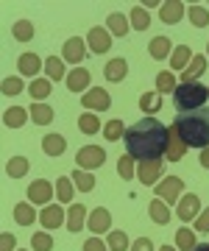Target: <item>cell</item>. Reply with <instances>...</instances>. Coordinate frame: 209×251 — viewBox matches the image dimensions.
Instances as JSON below:
<instances>
[{
	"label": "cell",
	"mask_w": 209,
	"mask_h": 251,
	"mask_svg": "<svg viewBox=\"0 0 209 251\" xmlns=\"http://www.w3.org/2000/svg\"><path fill=\"white\" fill-rule=\"evenodd\" d=\"M126 153H131L139 162H156L167 153V143H170V128H164L162 120L156 117H142L126 128Z\"/></svg>",
	"instance_id": "1"
},
{
	"label": "cell",
	"mask_w": 209,
	"mask_h": 251,
	"mask_svg": "<svg viewBox=\"0 0 209 251\" xmlns=\"http://www.w3.org/2000/svg\"><path fill=\"white\" fill-rule=\"evenodd\" d=\"M173 131L182 137L187 148H209V109H195V112H182L173 120Z\"/></svg>",
	"instance_id": "2"
},
{
	"label": "cell",
	"mask_w": 209,
	"mask_h": 251,
	"mask_svg": "<svg viewBox=\"0 0 209 251\" xmlns=\"http://www.w3.org/2000/svg\"><path fill=\"white\" fill-rule=\"evenodd\" d=\"M209 98V87L198 84V81H192V84H179L176 92H173V103L179 109V115L182 112H195V109H204Z\"/></svg>",
	"instance_id": "3"
},
{
	"label": "cell",
	"mask_w": 209,
	"mask_h": 251,
	"mask_svg": "<svg viewBox=\"0 0 209 251\" xmlns=\"http://www.w3.org/2000/svg\"><path fill=\"white\" fill-rule=\"evenodd\" d=\"M75 162H78V171H95L106 162V151L100 145H84L81 151L75 153Z\"/></svg>",
	"instance_id": "4"
},
{
	"label": "cell",
	"mask_w": 209,
	"mask_h": 251,
	"mask_svg": "<svg viewBox=\"0 0 209 251\" xmlns=\"http://www.w3.org/2000/svg\"><path fill=\"white\" fill-rule=\"evenodd\" d=\"M81 103L84 109H95V112H106V109L112 106V98L106 90H100V87H92V90H87L81 95Z\"/></svg>",
	"instance_id": "5"
},
{
	"label": "cell",
	"mask_w": 209,
	"mask_h": 251,
	"mask_svg": "<svg viewBox=\"0 0 209 251\" xmlns=\"http://www.w3.org/2000/svg\"><path fill=\"white\" fill-rule=\"evenodd\" d=\"M87 45H90V53H106L112 48V34L106 28H90Z\"/></svg>",
	"instance_id": "6"
},
{
	"label": "cell",
	"mask_w": 209,
	"mask_h": 251,
	"mask_svg": "<svg viewBox=\"0 0 209 251\" xmlns=\"http://www.w3.org/2000/svg\"><path fill=\"white\" fill-rule=\"evenodd\" d=\"M182 187H184V181L182 179H176V176H167V179L162 181V184H156V196L162 198V201H176V198L182 196Z\"/></svg>",
	"instance_id": "7"
},
{
	"label": "cell",
	"mask_w": 209,
	"mask_h": 251,
	"mask_svg": "<svg viewBox=\"0 0 209 251\" xmlns=\"http://www.w3.org/2000/svg\"><path fill=\"white\" fill-rule=\"evenodd\" d=\"M198 209H201V201L195 193H187V196H182V201H179V209H176V215H179V221H192V218L198 215Z\"/></svg>",
	"instance_id": "8"
},
{
	"label": "cell",
	"mask_w": 209,
	"mask_h": 251,
	"mask_svg": "<svg viewBox=\"0 0 209 251\" xmlns=\"http://www.w3.org/2000/svg\"><path fill=\"white\" fill-rule=\"evenodd\" d=\"M162 159H156V162H139V171H137V176H139V181L142 184H156V179L162 176Z\"/></svg>",
	"instance_id": "9"
},
{
	"label": "cell",
	"mask_w": 209,
	"mask_h": 251,
	"mask_svg": "<svg viewBox=\"0 0 209 251\" xmlns=\"http://www.w3.org/2000/svg\"><path fill=\"white\" fill-rule=\"evenodd\" d=\"M50 196H53V187L45 179H37L34 184H28V198L34 204H50Z\"/></svg>",
	"instance_id": "10"
},
{
	"label": "cell",
	"mask_w": 209,
	"mask_h": 251,
	"mask_svg": "<svg viewBox=\"0 0 209 251\" xmlns=\"http://www.w3.org/2000/svg\"><path fill=\"white\" fill-rule=\"evenodd\" d=\"M84 39L81 36H70L67 42H64V53H62V59L64 62H73V64H78L84 59Z\"/></svg>",
	"instance_id": "11"
},
{
	"label": "cell",
	"mask_w": 209,
	"mask_h": 251,
	"mask_svg": "<svg viewBox=\"0 0 209 251\" xmlns=\"http://www.w3.org/2000/svg\"><path fill=\"white\" fill-rule=\"evenodd\" d=\"M67 90L70 92H84V90H92L90 87V73L84 67H75V70L67 73Z\"/></svg>",
	"instance_id": "12"
},
{
	"label": "cell",
	"mask_w": 209,
	"mask_h": 251,
	"mask_svg": "<svg viewBox=\"0 0 209 251\" xmlns=\"http://www.w3.org/2000/svg\"><path fill=\"white\" fill-rule=\"evenodd\" d=\"M87 226H90L95 234L100 232H106L112 226V215H109V209H103V206H98V209H92L90 212V221H87Z\"/></svg>",
	"instance_id": "13"
},
{
	"label": "cell",
	"mask_w": 209,
	"mask_h": 251,
	"mask_svg": "<svg viewBox=\"0 0 209 251\" xmlns=\"http://www.w3.org/2000/svg\"><path fill=\"white\" fill-rule=\"evenodd\" d=\"M159 17H162V23H167V25L179 23V20L184 17V3H179V0H167V3H162Z\"/></svg>",
	"instance_id": "14"
},
{
	"label": "cell",
	"mask_w": 209,
	"mask_h": 251,
	"mask_svg": "<svg viewBox=\"0 0 209 251\" xmlns=\"http://www.w3.org/2000/svg\"><path fill=\"white\" fill-rule=\"evenodd\" d=\"M64 221V209L62 206H45L42 212H39V224L45 226V229H59Z\"/></svg>",
	"instance_id": "15"
},
{
	"label": "cell",
	"mask_w": 209,
	"mask_h": 251,
	"mask_svg": "<svg viewBox=\"0 0 209 251\" xmlns=\"http://www.w3.org/2000/svg\"><path fill=\"white\" fill-rule=\"evenodd\" d=\"M207 70V56H195L190 64H187V70L182 73V84H192V81H198Z\"/></svg>",
	"instance_id": "16"
},
{
	"label": "cell",
	"mask_w": 209,
	"mask_h": 251,
	"mask_svg": "<svg viewBox=\"0 0 209 251\" xmlns=\"http://www.w3.org/2000/svg\"><path fill=\"white\" fill-rule=\"evenodd\" d=\"M84 221H90L84 204H73V206H70V212H67V229H70V232H81Z\"/></svg>",
	"instance_id": "17"
},
{
	"label": "cell",
	"mask_w": 209,
	"mask_h": 251,
	"mask_svg": "<svg viewBox=\"0 0 209 251\" xmlns=\"http://www.w3.org/2000/svg\"><path fill=\"white\" fill-rule=\"evenodd\" d=\"M126 73H128L126 59H112V62L103 67V75H106V81H115V84L126 78Z\"/></svg>",
	"instance_id": "18"
},
{
	"label": "cell",
	"mask_w": 209,
	"mask_h": 251,
	"mask_svg": "<svg viewBox=\"0 0 209 251\" xmlns=\"http://www.w3.org/2000/svg\"><path fill=\"white\" fill-rule=\"evenodd\" d=\"M148 215H151V221L159 226H164L167 221H170V209H167V204H164L162 198H154L151 201V206H148Z\"/></svg>",
	"instance_id": "19"
},
{
	"label": "cell",
	"mask_w": 209,
	"mask_h": 251,
	"mask_svg": "<svg viewBox=\"0 0 209 251\" xmlns=\"http://www.w3.org/2000/svg\"><path fill=\"white\" fill-rule=\"evenodd\" d=\"M64 148H67V140H64L62 134H47L45 140H42V151H45L47 156H62Z\"/></svg>",
	"instance_id": "20"
},
{
	"label": "cell",
	"mask_w": 209,
	"mask_h": 251,
	"mask_svg": "<svg viewBox=\"0 0 209 251\" xmlns=\"http://www.w3.org/2000/svg\"><path fill=\"white\" fill-rule=\"evenodd\" d=\"M17 67H20L23 75H37L39 67H45V62H39L37 53H23L20 56V62H17Z\"/></svg>",
	"instance_id": "21"
},
{
	"label": "cell",
	"mask_w": 209,
	"mask_h": 251,
	"mask_svg": "<svg viewBox=\"0 0 209 251\" xmlns=\"http://www.w3.org/2000/svg\"><path fill=\"white\" fill-rule=\"evenodd\" d=\"M184 153H187V145H184L182 137L170 128V143H167V153H164V156H167V162H179Z\"/></svg>",
	"instance_id": "22"
},
{
	"label": "cell",
	"mask_w": 209,
	"mask_h": 251,
	"mask_svg": "<svg viewBox=\"0 0 209 251\" xmlns=\"http://www.w3.org/2000/svg\"><path fill=\"white\" fill-rule=\"evenodd\" d=\"M190 62H192V50L187 45L173 48V56H170V67H173V70H184Z\"/></svg>",
	"instance_id": "23"
},
{
	"label": "cell",
	"mask_w": 209,
	"mask_h": 251,
	"mask_svg": "<svg viewBox=\"0 0 209 251\" xmlns=\"http://www.w3.org/2000/svg\"><path fill=\"white\" fill-rule=\"evenodd\" d=\"M45 73L50 81H62V75H67V70H64V59H59V56H47L45 59Z\"/></svg>",
	"instance_id": "24"
},
{
	"label": "cell",
	"mask_w": 209,
	"mask_h": 251,
	"mask_svg": "<svg viewBox=\"0 0 209 251\" xmlns=\"http://www.w3.org/2000/svg\"><path fill=\"white\" fill-rule=\"evenodd\" d=\"M148 50H151V56H154V59H167V56H170V50H173V45H170V39H167V36H156V39H151Z\"/></svg>",
	"instance_id": "25"
},
{
	"label": "cell",
	"mask_w": 209,
	"mask_h": 251,
	"mask_svg": "<svg viewBox=\"0 0 209 251\" xmlns=\"http://www.w3.org/2000/svg\"><path fill=\"white\" fill-rule=\"evenodd\" d=\"M14 221H17L20 226H31L34 221H37V212H34V206L25 204V201H23V204H17V206H14Z\"/></svg>",
	"instance_id": "26"
},
{
	"label": "cell",
	"mask_w": 209,
	"mask_h": 251,
	"mask_svg": "<svg viewBox=\"0 0 209 251\" xmlns=\"http://www.w3.org/2000/svg\"><path fill=\"white\" fill-rule=\"evenodd\" d=\"M106 25H109V31H112L115 36H126V34H128V17H126V14H120V11L109 14Z\"/></svg>",
	"instance_id": "27"
},
{
	"label": "cell",
	"mask_w": 209,
	"mask_h": 251,
	"mask_svg": "<svg viewBox=\"0 0 209 251\" xmlns=\"http://www.w3.org/2000/svg\"><path fill=\"white\" fill-rule=\"evenodd\" d=\"M139 109H142V112H145L148 117H154L156 112L162 109V98H159L156 92H145V95L139 98Z\"/></svg>",
	"instance_id": "28"
},
{
	"label": "cell",
	"mask_w": 209,
	"mask_h": 251,
	"mask_svg": "<svg viewBox=\"0 0 209 251\" xmlns=\"http://www.w3.org/2000/svg\"><path fill=\"white\" fill-rule=\"evenodd\" d=\"M128 20H131V28H137V31H145V28L151 25V14H148L142 6H134L131 14H128Z\"/></svg>",
	"instance_id": "29"
},
{
	"label": "cell",
	"mask_w": 209,
	"mask_h": 251,
	"mask_svg": "<svg viewBox=\"0 0 209 251\" xmlns=\"http://www.w3.org/2000/svg\"><path fill=\"white\" fill-rule=\"evenodd\" d=\"M31 120L37 126H47L53 120V109L47 106V103H37V106H31Z\"/></svg>",
	"instance_id": "30"
},
{
	"label": "cell",
	"mask_w": 209,
	"mask_h": 251,
	"mask_svg": "<svg viewBox=\"0 0 209 251\" xmlns=\"http://www.w3.org/2000/svg\"><path fill=\"white\" fill-rule=\"evenodd\" d=\"M11 34H14L17 42H31V39H34V25H31L28 20H17L14 28H11Z\"/></svg>",
	"instance_id": "31"
},
{
	"label": "cell",
	"mask_w": 209,
	"mask_h": 251,
	"mask_svg": "<svg viewBox=\"0 0 209 251\" xmlns=\"http://www.w3.org/2000/svg\"><path fill=\"white\" fill-rule=\"evenodd\" d=\"M25 109H20V106H11L6 109V115H3V123L9 126V128H20V126L25 123Z\"/></svg>",
	"instance_id": "32"
},
{
	"label": "cell",
	"mask_w": 209,
	"mask_h": 251,
	"mask_svg": "<svg viewBox=\"0 0 209 251\" xmlns=\"http://www.w3.org/2000/svg\"><path fill=\"white\" fill-rule=\"evenodd\" d=\"M28 92H31V98H37V103H39V100H45L47 95H50V81H47V78H37V81H31Z\"/></svg>",
	"instance_id": "33"
},
{
	"label": "cell",
	"mask_w": 209,
	"mask_h": 251,
	"mask_svg": "<svg viewBox=\"0 0 209 251\" xmlns=\"http://www.w3.org/2000/svg\"><path fill=\"white\" fill-rule=\"evenodd\" d=\"M78 128H81L84 134H98L100 131V120L92 112H84L81 117H78Z\"/></svg>",
	"instance_id": "34"
},
{
	"label": "cell",
	"mask_w": 209,
	"mask_h": 251,
	"mask_svg": "<svg viewBox=\"0 0 209 251\" xmlns=\"http://www.w3.org/2000/svg\"><path fill=\"white\" fill-rule=\"evenodd\" d=\"M6 171H9L11 179H20V176H25V173H28V159H25V156H11L9 165H6Z\"/></svg>",
	"instance_id": "35"
},
{
	"label": "cell",
	"mask_w": 209,
	"mask_h": 251,
	"mask_svg": "<svg viewBox=\"0 0 209 251\" xmlns=\"http://www.w3.org/2000/svg\"><path fill=\"white\" fill-rule=\"evenodd\" d=\"M176 246L182 251H192L198 246V243H195V232H192V229H179V232H176Z\"/></svg>",
	"instance_id": "36"
},
{
	"label": "cell",
	"mask_w": 209,
	"mask_h": 251,
	"mask_svg": "<svg viewBox=\"0 0 209 251\" xmlns=\"http://www.w3.org/2000/svg\"><path fill=\"white\" fill-rule=\"evenodd\" d=\"M73 179H67V176H59V181H56V196H59V201H70L73 198Z\"/></svg>",
	"instance_id": "37"
},
{
	"label": "cell",
	"mask_w": 209,
	"mask_h": 251,
	"mask_svg": "<svg viewBox=\"0 0 209 251\" xmlns=\"http://www.w3.org/2000/svg\"><path fill=\"white\" fill-rule=\"evenodd\" d=\"M70 179H73V181H75V187L84 190V193H90V190L95 187V179H92V173H90V171H75Z\"/></svg>",
	"instance_id": "38"
},
{
	"label": "cell",
	"mask_w": 209,
	"mask_h": 251,
	"mask_svg": "<svg viewBox=\"0 0 209 251\" xmlns=\"http://www.w3.org/2000/svg\"><path fill=\"white\" fill-rule=\"evenodd\" d=\"M117 173H120V179H126V181L134 176V156L131 153H123L117 159Z\"/></svg>",
	"instance_id": "39"
},
{
	"label": "cell",
	"mask_w": 209,
	"mask_h": 251,
	"mask_svg": "<svg viewBox=\"0 0 209 251\" xmlns=\"http://www.w3.org/2000/svg\"><path fill=\"white\" fill-rule=\"evenodd\" d=\"M176 87H179V84H176L173 70L170 73H159V75H156V90H159V92H176Z\"/></svg>",
	"instance_id": "40"
},
{
	"label": "cell",
	"mask_w": 209,
	"mask_h": 251,
	"mask_svg": "<svg viewBox=\"0 0 209 251\" xmlns=\"http://www.w3.org/2000/svg\"><path fill=\"white\" fill-rule=\"evenodd\" d=\"M31 249L34 251H50L53 249V237L47 232H37L34 237H31Z\"/></svg>",
	"instance_id": "41"
},
{
	"label": "cell",
	"mask_w": 209,
	"mask_h": 251,
	"mask_svg": "<svg viewBox=\"0 0 209 251\" xmlns=\"http://www.w3.org/2000/svg\"><path fill=\"white\" fill-rule=\"evenodd\" d=\"M106 243H109L112 251H128V234L126 232H109Z\"/></svg>",
	"instance_id": "42"
},
{
	"label": "cell",
	"mask_w": 209,
	"mask_h": 251,
	"mask_svg": "<svg viewBox=\"0 0 209 251\" xmlns=\"http://www.w3.org/2000/svg\"><path fill=\"white\" fill-rule=\"evenodd\" d=\"M103 134H106V140H123V137H126V126H123V120H109L106 128H103Z\"/></svg>",
	"instance_id": "43"
},
{
	"label": "cell",
	"mask_w": 209,
	"mask_h": 251,
	"mask_svg": "<svg viewBox=\"0 0 209 251\" xmlns=\"http://www.w3.org/2000/svg\"><path fill=\"white\" fill-rule=\"evenodd\" d=\"M190 20L195 28H204L209 23V11L204 9V6H190Z\"/></svg>",
	"instance_id": "44"
},
{
	"label": "cell",
	"mask_w": 209,
	"mask_h": 251,
	"mask_svg": "<svg viewBox=\"0 0 209 251\" xmlns=\"http://www.w3.org/2000/svg\"><path fill=\"white\" fill-rule=\"evenodd\" d=\"M23 92V81L17 75H11V78H3V95H20Z\"/></svg>",
	"instance_id": "45"
},
{
	"label": "cell",
	"mask_w": 209,
	"mask_h": 251,
	"mask_svg": "<svg viewBox=\"0 0 209 251\" xmlns=\"http://www.w3.org/2000/svg\"><path fill=\"white\" fill-rule=\"evenodd\" d=\"M131 251H154V243H151V237H137L131 243Z\"/></svg>",
	"instance_id": "46"
},
{
	"label": "cell",
	"mask_w": 209,
	"mask_h": 251,
	"mask_svg": "<svg viewBox=\"0 0 209 251\" xmlns=\"http://www.w3.org/2000/svg\"><path fill=\"white\" fill-rule=\"evenodd\" d=\"M81 251H106V243L98 240V237H92V240L84 243V249H81Z\"/></svg>",
	"instance_id": "47"
},
{
	"label": "cell",
	"mask_w": 209,
	"mask_h": 251,
	"mask_svg": "<svg viewBox=\"0 0 209 251\" xmlns=\"http://www.w3.org/2000/svg\"><path fill=\"white\" fill-rule=\"evenodd\" d=\"M195 229H198V232H209V206L204 209V215L195 218Z\"/></svg>",
	"instance_id": "48"
},
{
	"label": "cell",
	"mask_w": 209,
	"mask_h": 251,
	"mask_svg": "<svg viewBox=\"0 0 209 251\" xmlns=\"http://www.w3.org/2000/svg\"><path fill=\"white\" fill-rule=\"evenodd\" d=\"M0 246H3V251H14V237H11L9 232H3V237H0Z\"/></svg>",
	"instance_id": "49"
},
{
	"label": "cell",
	"mask_w": 209,
	"mask_h": 251,
	"mask_svg": "<svg viewBox=\"0 0 209 251\" xmlns=\"http://www.w3.org/2000/svg\"><path fill=\"white\" fill-rule=\"evenodd\" d=\"M201 165L209 171V148H204V151H201Z\"/></svg>",
	"instance_id": "50"
},
{
	"label": "cell",
	"mask_w": 209,
	"mask_h": 251,
	"mask_svg": "<svg viewBox=\"0 0 209 251\" xmlns=\"http://www.w3.org/2000/svg\"><path fill=\"white\" fill-rule=\"evenodd\" d=\"M192 251H209V243H198V246H195Z\"/></svg>",
	"instance_id": "51"
},
{
	"label": "cell",
	"mask_w": 209,
	"mask_h": 251,
	"mask_svg": "<svg viewBox=\"0 0 209 251\" xmlns=\"http://www.w3.org/2000/svg\"><path fill=\"white\" fill-rule=\"evenodd\" d=\"M159 251H173V246H162V249H159Z\"/></svg>",
	"instance_id": "52"
},
{
	"label": "cell",
	"mask_w": 209,
	"mask_h": 251,
	"mask_svg": "<svg viewBox=\"0 0 209 251\" xmlns=\"http://www.w3.org/2000/svg\"><path fill=\"white\" fill-rule=\"evenodd\" d=\"M207 50H209V45H207Z\"/></svg>",
	"instance_id": "53"
},
{
	"label": "cell",
	"mask_w": 209,
	"mask_h": 251,
	"mask_svg": "<svg viewBox=\"0 0 209 251\" xmlns=\"http://www.w3.org/2000/svg\"><path fill=\"white\" fill-rule=\"evenodd\" d=\"M17 251H20V249H17Z\"/></svg>",
	"instance_id": "54"
}]
</instances>
